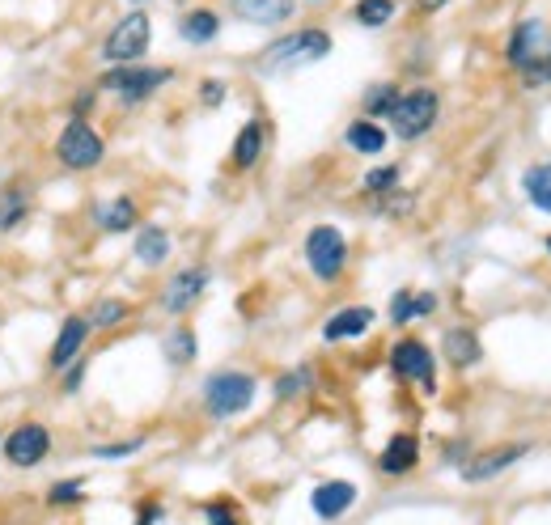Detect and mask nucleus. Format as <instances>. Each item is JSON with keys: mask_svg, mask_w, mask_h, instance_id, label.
<instances>
[{"mask_svg": "<svg viewBox=\"0 0 551 525\" xmlns=\"http://www.w3.org/2000/svg\"><path fill=\"white\" fill-rule=\"evenodd\" d=\"M145 445V441H123V445H98L94 449V458H106V462H119V458H128V454H136V449Z\"/></svg>", "mask_w": 551, "mask_h": 525, "instance_id": "obj_32", "label": "nucleus"}, {"mask_svg": "<svg viewBox=\"0 0 551 525\" xmlns=\"http://www.w3.org/2000/svg\"><path fill=\"white\" fill-rule=\"evenodd\" d=\"M522 187H526V199H530V204H535L539 212H551V161L530 166L526 178H522Z\"/></svg>", "mask_w": 551, "mask_h": 525, "instance_id": "obj_21", "label": "nucleus"}, {"mask_svg": "<svg viewBox=\"0 0 551 525\" xmlns=\"http://www.w3.org/2000/svg\"><path fill=\"white\" fill-rule=\"evenodd\" d=\"M208 517H212V525H242L234 513L225 509V504H212V509H208Z\"/></svg>", "mask_w": 551, "mask_h": 525, "instance_id": "obj_35", "label": "nucleus"}, {"mask_svg": "<svg viewBox=\"0 0 551 525\" xmlns=\"http://www.w3.org/2000/svg\"><path fill=\"white\" fill-rule=\"evenodd\" d=\"M200 102H204V106H221V102H225V85H221V81H204Z\"/></svg>", "mask_w": 551, "mask_h": 525, "instance_id": "obj_34", "label": "nucleus"}, {"mask_svg": "<svg viewBox=\"0 0 551 525\" xmlns=\"http://www.w3.org/2000/svg\"><path fill=\"white\" fill-rule=\"evenodd\" d=\"M102 153H106V144L85 119H73L60 132V140H56V157H60V166H68V170H94L102 161Z\"/></svg>", "mask_w": 551, "mask_h": 525, "instance_id": "obj_6", "label": "nucleus"}, {"mask_svg": "<svg viewBox=\"0 0 551 525\" xmlns=\"http://www.w3.org/2000/svg\"><path fill=\"white\" fill-rule=\"evenodd\" d=\"M327 51H331L327 30H293V34H284V39H276L268 51H263L255 68L276 77V72H297V68H310L318 60H327Z\"/></svg>", "mask_w": 551, "mask_h": 525, "instance_id": "obj_1", "label": "nucleus"}, {"mask_svg": "<svg viewBox=\"0 0 551 525\" xmlns=\"http://www.w3.org/2000/svg\"><path fill=\"white\" fill-rule=\"evenodd\" d=\"M85 496V483L81 479H64V483H56L47 492V504H77Z\"/></svg>", "mask_w": 551, "mask_h": 525, "instance_id": "obj_30", "label": "nucleus"}, {"mask_svg": "<svg viewBox=\"0 0 551 525\" xmlns=\"http://www.w3.org/2000/svg\"><path fill=\"white\" fill-rule=\"evenodd\" d=\"M390 365H395V373L407 377V382H420L424 390H433V365L437 360L420 339H399L395 352H390Z\"/></svg>", "mask_w": 551, "mask_h": 525, "instance_id": "obj_10", "label": "nucleus"}, {"mask_svg": "<svg viewBox=\"0 0 551 525\" xmlns=\"http://www.w3.org/2000/svg\"><path fill=\"white\" fill-rule=\"evenodd\" d=\"M369 327H373V310H369V305H348V310H340V314H335L327 327H323V339H327V343L357 339V335H365Z\"/></svg>", "mask_w": 551, "mask_h": 525, "instance_id": "obj_16", "label": "nucleus"}, {"mask_svg": "<svg viewBox=\"0 0 551 525\" xmlns=\"http://www.w3.org/2000/svg\"><path fill=\"white\" fill-rule=\"evenodd\" d=\"M352 17H357L361 26L378 30V26H386L390 17H395V0H361V5L352 9Z\"/></svg>", "mask_w": 551, "mask_h": 525, "instance_id": "obj_25", "label": "nucleus"}, {"mask_svg": "<svg viewBox=\"0 0 551 525\" xmlns=\"http://www.w3.org/2000/svg\"><path fill=\"white\" fill-rule=\"evenodd\" d=\"M526 454V445H505V449H488V454H479L475 462L462 466V479H471V483H484L492 475H501V470H509L513 462H518Z\"/></svg>", "mask_w": 551, "mask_h": 525, "instance_id": "obj_14", "label": "nucleus"}, {"mask_svg": "<svg viewBox=\"0 0 551 525\" xmlns=\"http://www.w3.org/2000/svg\"><path fill=\"white\" fill-rule=\"evenodd\" d=\"M217 30H221V17L212 9H191L179 22V34L187 43H212V39H217Z\"/></svg>", "mask_w": 551, "mask_h": 525, "instance_id": "obj_19", "label": "nucleus"}, {"mask_svg": "<svg viewBox=\"0 0 551 525\" xmlns=\"http://www.w3.org/2000/svg\"><path fill=\"white\" fill-rule=\"evenodd\" d=\"M149 39H153V22H149V13L132 9L128 17H119V26H115L111 34H106V43H102V60H106V64H136V60L149 51Z\"/></svg>", "mask_w": 551, "mask_h": 525, "instance_id": "obj_4", "label": "nucleus"}, {"mask_svg": "<svg viewBox=\"0 0 551 525\" xmlns=\"http://www.w3.org/2000/svg\"><path fill=\"white\" fill-rule=\"evenodd\" d=\"M395 183H399V166H382V170H369L365 174V191H373V195L395 191Z\"/></svg>", "mask_w": 551, "mask_h": 525, "instance_id": "obj_29", "label": "nucleus"}, {"mask_svg": "<svg viewBox=\"0 0 551 525\" xmlns=\"http://www.w3.org/2000/svg\"><path fill=\"white\" fill-rule=\"evenodd\" d=\"M234 13L251 26H280L293 17V0H234Z\"/></svg>", "mask_w": 551, "mask_h": 525, "instance_id": "obj_15", "label": "nucleus"}, {"mask_svg": "<svg viewBox=\"0 0 551 525\" xmlns=\"http://www.w3.org/2000/svg\"><path fill=\"white\" fill-rule=\"evenodd\" d=\"M543 64H547V72H551V43H547V56H543Z\"/></svg>", "mask_w": 551, "mask_h": 525, "instance_id": "obj_38", "label": "nucleus"}, {"mask_svg": "<svg viewBox=\"0 0 551 525\" xmlns=\"http://www.w3.org/2000/svg\"><path fill=\"white\" fill-rule=\"evenodd\" d=\"M412 318H416V297L403 288V293H395V301H390V322L403 327V322H412Z\"/></svg>", "mask_w": 551, "mask_h": 525, "instance_id": "obj_31", "label": "nucleus"}, {"mask_svg": "<svg viewBox=\"0 0 551 525\" xmlns=\"http://www.w3.org/2000/svg\"><path fill=\"white\" fill-rule=\"evenodd\" d=\"M47 449H51V432L43 424H17L5 437V458L13 466H22V470L39 466L47 458Z\"/></svg>", "mask_w": 551, "mask_h": 525, "instance_id": "obj_8", "label": "nucleus"}, {"mask_svg": "<svg viewBox=\"0 0 551 525\" xmlns=\"http://www.w3.org/2000/svg\"><path fill=\"white\" fill-rule=\"evenodd\" d=\"M208 288V271L204 267H187V271H179V276L170 280V288H166V297H162V305L170 314H187L195 301H200V293Z\"/></svg>", "mask_w": 551, "mask_h": 525, "instance_id": "obj_12", "label": "nucleus"}, {"mask_svg": "<svg viewBox=\"0 0 551 525\" xmlns=\"http://www.w3.org/2000/svg\"><path fill=\"white\" fill-rule=\"evenodd\" d=\"M166 255H170V233L157 229V225L140 229V238H136V259L149 263V267H157V263H166Z\"/></svg>", "mask_w": 551, "mask_h": 525, "instance_id": "obj_22", "label": "nucleus"}, {"mask_svg": "<svg viewBox=\"0 0 551 525\" xmlns=\"http://www.w3.org/2000/svg\"><path fill=\"white\" fill-rule=\"evenodd\" d=\"M90 339V322L85 318H68L60 335H56V348H51V369H68L73 360H81V348Z\"/></svg>", "mask_w": 551, "mask_h": 525, "instance_id": "obj_13", "label": "nucleus"}, {"mask_svg": "<svg viewBox=\"0 0 551 525\" xmlns=\"http://www.w3.org/2000/svg\"><path fill=\"white\" fill-rule=\"evenodd\" d=\"M85 382V360H73V369H68V377H64V386H68V394H73L77 386Z\"/></svg>", "mask_w": 551, "mask_h": 525, "instance_id": "obj_36", "label": "nucleus"}, {"mask_svg": "<svg viewBox=\"0 0 551 525\" xmlns=\"http://www.w3.org/2000/svg\"><path fill=\"white\" fill-rule=\"evenodd\" d=\"M441 352H446V360H450L454 369H467V365H475V360L484 356V348H479V339L471 331H446Z\"/></svg>", "mask_w": 551, "mask_h": 525, "instance_id": "obj_18", "label": "nucleus"}, {"mask_svg": "<svg viewBox=\"0 0 551 525\" xmlns=\"http://www.w3.org/2000/svg\"><path fill=\"white\" fill-rule=\"evenodd\" d=\"M420 462V441L412 437V432H399V437H390V445L382 449L378 466L386 470V475H407Z\"/></svg>", "mask_w": 551, "mask_h": 525, "instance_id": "obj_17", "label": "nucleus"}, {"mask_svg": "<svg viewBox=\"0 0 551 525\" xmlns=\"http://www.w3.org/2000/svg\"><path fill=\"white\" fill-rule=\"evenodd\" d=\"M259 153H263V128L251 119L246 128L238 132V140H234V166L238 170H251L255 161H259Z\"/></svg>", "mask_w": 551, "mask_h": 525, "instance_id": "obj_23", "label": "nucleus"}, {"mask_svg": "<svg viewBox=\"0 0 551 525\" xmlns=\"http://www.w3.org/2000/svg\"><path fill=\"white\" fill-rule=\"evenodd\" d=\"M98 221H102L106 233H123V229H132V225H136V204H132L128 195H123V199H111V204H102V208H98Z\"/></svg>", "mask_w": 551, "mask_h": 525, "instance_id": "obj_24", "label": "nucleus"}, {"mask_svg": "<svg viewBox=\"0 0 551 525\" xmlns=\"http://www.w3.org/2000/svg\"><path fill=\"white\" fill-rule=\"evenodd\" d=\"M547 250H551V238H547Z\"/></svg>", "mask_w": 551, "mask_h": 525, "instance_id": "obj_39", "label": "nucleus"}, {"mask_svg": "<svg viewBox=\"0 0 551 525\" xmlns=\"http://www.w3.org/2000/svg\"><path fill=\"white\" fill-rule=\"evenodd\" d=\"M306 263L318 280H340V271L348 267V242L335 225H314L306 233Z\"/></svg>", "mask_w": 551, "mask_h": 525, "instance_id": "obj_5", "label": "nucleus"}, {"mask_svg": "<svg viewBox=\"0 0 551 525\" xmlns=\"http://www.w3.org/2000/svg\"><path fill=\"white\" fill-rule=\"evenodd\" d=\"M123 318H128V305L115 301V297H106V301L94 305V314L85 318V322H90V327H119Z\"/></svg>", "mask_w": 551, "mask_h": 525, "instance_id": "obj_28", "label": "nucleus"}, {"mask_svg": "<svg viewBox=\"0 0 551 525\" xmlns=\"http://www.w3.org/2000/svg\"><path fill=\"white\" fill-rule=\"evenodd\" d=\"M416 5H420V9H424V13H437V9H441V5H446V0H416Z\"/></svg>", "mask_w": 551, "mask_h": 525, "instance_id": "obj_37", "label": "nucleus"}, {"mask_svg": "<svg viewBox=\"0 0 551 525\" xmlns=\"http://www.w3.org/2000/svg\"><path fill=\"white\" fill-rule=\"evenodd\" d=\"M437 111H441V102L433 89H412V94H399V102L390 106V128H395L399 140H420V136H429L433 132V123H437Z\"/></svg>", "mask_w": 551, "mask_h": 525, "instance_id": "obj_3", "label": "nucleus"}, {"mask_svg": "<svg viewBox=\"0 0 551 525\" xmlns=\"http://www.w3.org/2000/svg\"><path fill=\"white\" fill-rule=\"evenodd\" d=\"M395 102H399V89L382 81V85H373L369 94H365V111H369V119H378V115L386 119V115H390V106H395Z\"/></svg>", "mask_w": 551, "mask_h": 525, "instance_id": "obj_27", "label": "nucleus"}, {"mask_svg": "<svg viewBox=\"0 0 551 525\" xmlns=\"http://www.w3.org/2000/svg\"><path fill=\"white\" fill-rule=\"evenodd\" d=\"M310 504H314V513L323 521H335V517H344L352 504H357V487H352L348 479H327V483L314 487Z\"/></svg>", "mask_w": 551, "mask_h": 525, "instance_id": "obj_11", "label": "nucleus"}, {"mask_svg": "<svg viewBox=\"0 0 551 525\" xmlns=\"http://www.w3.org/2000/svg\"><path fill=\"white\" fill-rule=\"evenodd\" d=\"M547 56V34L539 17H526V22L513 26V39H509V64L518 72L539 68V60Z\"/></svg>", "mask_w": 551, "mask_h": 525, "instance_id": "obj_9", "label": "nucleus"}, {"mask_svg": "<svg viewBox=\"0 0 551 525\" xmlns=\"http://www.w3.org/2000/svg\"><path fill=\"white\" fill-rule=\"evenodd\" d=\"M306 382H310V373H284L280 382H276V394H280V398H293Z\"/></svg>", "mask_w": 551, "mask_h": 525, "instance_id": "obj_33", "label": "nucleus"}, {"mask_svg": "<svg viewBox=\"0 0 551 525\" xmlns=\"http://www.w3.org/2000/svg\"><path fill=\"white\" fill-rule=\"evenodd\" d=\"M251 403H255V377L251 373L221 369L204 382V407H208V415H217V420H234V415H242Z\"/></svg>", "mask_w": 551, "mask_h": 525, "instance_id": "obj_2", "label": "nucleus"}, {"mask_svg": "<svg viewBox=\"0 0 551 525\" xmlns=\"http://www.w3.org/2000/svg\"><path fill=\"white\" fill-rule=\"evenodd\" d=\"M166 356H170V365H191L195 360V335L187 327H174L166 335Z\"/></svg>", "mask_w": 551, "mask_h": 525, "instance_id": "obj_26", "label": "nucleus"}, {"mask_svg": "<svg viewBox=\"0 0 551 525\" xmlns=\"http://www.w3.org/2000/svg\"><path fill=\"white\" fill-rule=\"evenodd\" d=\"M174 77L170 68H145V64H115L106 77L98 81L102 89H115V94L123 102H140V98H149L153 89H162L166 81Z\"/></svg>", "mask_w": 551, "mask_h": 525, "instance_id": "obj_7", "label": "nucleus"}, {"mask_svg": "<svg viewBox=\"0 0 551 525\" xmlns=\"http://www.w3.org/2000/svg\"><path fill=\"white\" fill-rule=\"evenodd\" d=\"M348 149H357V153H382L386 149V132L378 128L373 119H357V123H348Z\"/></svg>", "mask_w": 551, "mask_h": 525, "instance_id": "obj_20", "label": "nucleus"}]
</instances>
